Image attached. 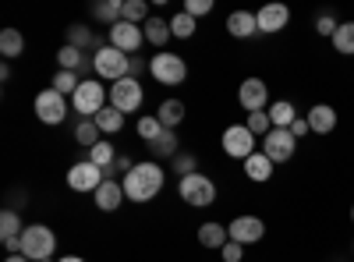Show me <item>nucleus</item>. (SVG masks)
Returning <instances> with one entry per match:
<instances>
[{
    "label": "nucleus",
    "mask_w": 354,
    "mask_h": 262,
    "mask_svg": "<svg viewBox=\"0 0 354 262\" xmlns=\"http://www.w3.org/2000/svg\"><path fill=\"white\" fill-rule=\"evenodd\" d=\"M163 181H167V170H163L160 163H153V160L135 163L124 178H121L124 195H128L131 202H153V198L163 191Z\"/></svg>",
    "instance_id": "f257e3e1"
},
{
    "label": "nucleus",
    "mask_w": 354,
    "mask_h": 262,
    "mask_svg": "<svg viewBox=\"0 0 354 262\" xmlns=\"http://www.w3.org/2000/svg\"><path fill=\"white\" fill-rule=\"evenodd\" d=\"M93 71H96L100 78H106V82H121V78L131 75V57L121 53L117 46H110V43H103V46L93 53Z\"/></svg>",
    "instance_id": "f03ea898"
},
{
    "label": "nucleus",
    "mask_w": 354,
    "mask_h": 262,
    "mask_svg": "<svg viewBox=\"0 0 354 262\" xmlns=\"http://www.w3.org/2000/svg\"><path fill=\"white\" fill-rule=\"evenodd\" d=\"M57 252V234L46 227V223H28L25 234H21V255L32 259V262H43Z\"/></svg>",
    "instance_id": "7ed1b4c3"
},
{
    "label": "nucleus",
    "mask_w": 354,
    "mask_h": 262,
    "mask_svg": "<svg viewBox=\"0 0 354 262\" xmlns=\"http://www.w3.org/2000/svg\"><path fill=\"white\" fill-rule=\"evenodd\" d=\"M71 106H75V113H82V121H93L106 106V85L96 82V78H85L78 85V93L71 96Z\"/></svg>",
    "instance_id": "20e7f679"
},
{
    "label": "nucleus",
    "mask_w": 354,
    "mask_h": 262,
    "mask_svg": "<svg viewBox=\"0 0 354 262\" xmlns=\"http://www.w3.org/2000/svg\"><path fill=\"white\" fill-rule=\"evenodd\" d=\"M177 191H181V198L188 202V206L202 209V206H213L216 202V185L213 178H205V174H188V178H181V185H177Z\"/></svg>",
    "instance_id": "39448f33"
},
{
    "label": "nucleus",
    "mask_w": 354,
    "mask_h": 262,
    "mask_svg": "<svg viewBox=\"0 0 354 262\" xmlns=\"http://www.w3.org/2000/svg\"><path fill=\"white\" fill-rule=\"evenodd\" d=\"M149 75L160 82V85H181L188 78V64H185V57L181 53H156L153 61H149Z\"/></svg>",
    "instance_id": "423d86ee"
},
{
    "label": "nucleus",
    "mask_w": 354,
    "mask_h": 262,
    "mask_svg": "<svg viewBox=\"0 0 354 262\" xmlns=\"http://www.w3.org/2000/svg\"><path fill=\"white\" fill-rule=\"evenodd\" d=\"M145 103V89L138 85V78H121V82H113L110 85V106H117L121 113H135L138 106Z\"/></svg>",
    "instance_id": "0eeeda50"
},
{
    "label": "nucleus",
    "mask_w": 354,
    "mask_h": 262,
    "mask_svg": "<svg viewBox=\"0 0 354 262\" xmlns=\"http://www.w3.org/2000/svg\"><path fill=\"white\" fill-rule=\"evenodd\" d=\"M103 181H106V170H100L93 160H78L68 170V188L71 191H96Z\"/></svg>",
    "instance_id": "6e6552de"
},
{
    "label": "nucleus",
    "mask_w": 354,
    "mask_h": 262,
    "mask_svg": "<svg viewBox=\"0 0 354 262\" xmlns=\"http://www.w3.org/2000/svg\"><path fill=\"white\" fill-rule=\"evenodd\" d=\"M220 142H223V153L234 160H248L255 153V135L248 131V124H230Z\"/></svg>",
    "instance_id": "1a4fd4ad"
},
{
    "label": "nucleus",
    "mask_w": 354,
    "mask_h": 262,
    "mask_svg": "<svg viewBox=\"0 0 354 262\" xmlns=\"http://www.w3.org/2000/svg\"><path fill=\"white\" fill-rule=\"evenodd\" d=\"M36 118L43 124H61L68 118V96H61L57 89H43L36 96Z\"/></svg>",
    "instance_id": "9d476101"
},
{
    "label": "nucleus",
    "mask_w": 354,
    "mask_h": 262,
    "mask_svg": "<svg viewBox=\"0 0 354 262\" xmlns=\"http://www.w3.org/2000/svg\"><path fill=\"white\" fill-rule=\"evenodd\" d=\"M238 103H241L248 113L270 110V85H266L262 78H245V82L238 85Z\"/></svg>",
    "instance_id": "9b49d317"
},
{
    "label": "nucleus",
    "mask_w": 354,
    "mask_h": 262,
    "mask_svg": "<svg viewBox=\"0 0 354 262\" xmlns=\"http://www.w3.org/2000/svg\"><path fill=\"white\" fill-rule=\"evenodd\" d=\"M294 149H298V138H294L287 128H273L270 135L262 138V153L270 156L273 163H287L294 156Z\"/></svg>",
    "instance_id": "f8f14e48"
},
{
    "label": "nucleus",
    "mask_w": 354,
    "mask_h": 262,
    "mask_svg": "<svg viewBox=\"0 0 354 262\" xmlns=\"http://www.w3.org/2000/svg\"><path fill=\"white\" fill-rule=\"evenodd\" d=\"M106 36H110V46H117L121 53H138V46L145 43V32H142V25H131V21H117L106 28Z\"/></svg>",
    "instance_id": "ddd939ff"
},
{
    "label": "nucleus",
    "mask_w": 354,
    "mask_h": 262,
    "mask_svg": "<svg viewBox=\"0 0 354 262\" xmlns=\"http://www.w3.org/2000/svg\"><path fill=\"white\" fill-rule=\"evenodd\" d=\"M227 230H230V241H238V245H245V248L266 238V223H262L259 216H238V220L227 223Z\"/></svg>",
    "instance_id": "4468645a"
},
{
    "label": "nucleus",
    "mask_w": 354,
    "mask_h": 262,
    "mask_svg": "<svg viewBox=\"0 0 354 262\" xmlns=\"http://www.w3.org/2000/svg\"><path fill=\"white\" fill-rule=\"evenodd\" d=\"M255 18H259V32L277 36V32H283L287 21H290V8L287 4H266V8L255 11Z\"/></svg>",
    "instance_id": "2eb2a0df"
},
{
    "label": "nucleus",
    "mask_w": 354,
    "mask_h": 262,
    "mask_svg": "<svg viewBox=\"0 0 354 262\" xmlns=\"http://www.w3.org/2000/svg\"><path fill=\"white\" fill-rule=\"evenodd\" d=\"M128 195H124V185L121 181H113V178H106L96 191H93V202H96V209H103V213H113L117 206H121Z\"/></svg>",
    "instance_id": "dca6fc26"
},
{
    "label": "nucleus",
    "mask_w": 354,
    "mask_h": 262,
    "mask_svg": "<svg viewBox=\"0 0 354 262\" xmlns=\"http://www.w3.org/2000/svg\"><path fill=\"white\" fill-rule=\"evenodd\" d=\"M305 118H308V128L315 131V135H330L333 128H337V110L330 106V103H315L308 113H305Z\"/></svg>",
    "instance_id": "f3484780"
},
{
    "label": "nucleus",
    "mask_w": 354,
    "mask_h": 262,
    "mask_svg": "<svg viewBox=\"0 0 354 262\" xmlns=\"http://www.w3.org/2000/svg\"><path fill=\"white\" fill-rule=\"evenodd\" d=\"M227 32H230L234 39H252V36L259 32V18H255L252 11H234V15L227 18Z\"/></svg>",
    "instance_id": "a211bd4d"
},
{
    "label": "nucleus",
    "mask_w": 354,
    "mask_h": 262,
    "mask_svg": "<svg viewBox=\"0 0 354 262\" xmlns=\"http://www.w3.org/2000/svg\"><path fill=\"white\" fill-rule=\"evenodd\" d=\"M227 241H230V230H227L223 223H202V227H198V245H202V248L223 252Z\"/></svg>",
    "instance_id": "6ab92c4d"
},
{
    "label": "nucleus",
    "mask_w": 354,
    "mask_h": 262,
    "mask_svg": "<svg viewBox=\"0 0 354 262\" xmlns=\"http://www.w3.org/2000/svg\"><path fill=\"white\" fill-rule=\"evenodd\" d=\"M273 170H277V163L266 156V153H252L248 160H245V174H248V181H270L273 178Z\"/></svg>",
    "instance_id": "aec40b11"
},
{
    "label": "nucleus",
    "mask_w": 354,
    "mask_h": 262,
    "mask_svg": "<svg viewBox=\"0 0 354 262\" xmlns=\"http://www.w3.org/2000/svg\"><path fill=\"white\" fill-rule=\"evenodd\" d=\"M57 64H61V71H88V68H93V61H85V50H75V46H61V50H57Z\"/></svg>",
    "instance_id": "412c9836"
},
{
    "label": "nucleus",
    "mask_w": 354,
    "mask_h": 262,
    "mask_svg": "<svg viewBox=\"0 0 354 262\" xmlns=\"http://www.w3.org/2000/svg\"><path fill=\"white\" fill-rule=\"evenodd\" d=\"M142 32H145V43H153L160 53H163V46L170 43V21H163V18H149V21H145L142 25Z\"/></svg>",
    "instance_id": "4be33fe9"
},
{
    "label": "nucleus",
    "mask_w": 354,
    "mask_h": 262,
    "mask_svg": "<svg viewBox=\"0 0 354 262\" xmlns=\"http://www.w3.org/2000/svg\"><path fill=\"white\" fill-rule=\"evenodd\" d=\"M156 118H160V124H163V128H170V131H174L177 124L185 121V103H181V100H163V103H160V110H156Z\"/></svg>",
    "instance_id": "5701e85b"
},
{
    "label": "nucleus",
    "mask_w": 354,
    "mask_h": 262,
    "mask_svg": "<svg viewBox=\"0 0 354 262\" xmlns=\"http://www.w3.org/2000/svg\"><path fill=\"white\" fill-rule=\"evenodd\" d=\"M93 121H96V128H100L103 135H117V131L124 128V113L117 110V106H103Z\"/></svg>",
    "instance_id": "b1692460"
},
{
    "label": "nucleus",
    "mask_w": 354,
    "mask_h": 262,
    "mask_svg": "<svg viewBox=\"0 0 354 262\" xmlns=\"http://www.w3.org/2000/svg\"><path fill=\"white\" fill-rule=\"evenodd\" d=\"M0 53H4V61H15V57L25 53V36L18 28H4L0 32Z\"/></svg>",
    "instance_id": "393cba45"
},
{
    "label": "nucleus",
    "mask_w": 354,
    "mask_h": 262,
    "mask_svg": "<svg viewBox=\"0 0 354 262\" xmlns=\"http://www.w3.org/2000/svg\"><path fill=\"white\" fill-rule=\"evenodd\" d=\"M270 121H273V128H290L294 124V118H298V110H294V103L290 100H277V103H270Z\"/></svg>",
    "instance_id": "a878e982"
},
{
    "label": "nucleus",
    "mask_w": 354,
    "mask_h": 262,
    "mask_svg": "<svg viewBox=\"0 0 354 262\" xmlns=\"http://www.w3.org/2000/svg\"><path fill=\"white\" fill-rule=\"evenodd\" d=\"M177 131H170V128H163V135L156 138V142H149V153L153 156H163V160H174L177 156Z\"/></svg>",
    "instance_id": "bb28decb"
},
{
    "label": "nucleus",
    "mask_w": 354,
    "mask_h": 262,
    "mask_svg": "<svg viewBox=\"0 0 354 262\" xmlns=\"http://www.w3.org/2000/svg\"><path fill=\"white\" fill-rule=\"evenodd\" d=\"M333 50L344 57H354V21H340V28L333 32Z\"/></svg>",
    "instance_id": "cd10ccee"
},
{
    "label": "nucleus",
    "mask_w": 354,
    "mask_h": 262,
    "mask_svg": "<svg viewBox=\"0 0 354 262\" xmlns=\"http://www.w3.org/2000/svg\"><path fill=\"white\" fill-rule=\"evenodd\" d=\"M153 15H149V4L145 0H124V11H121V21H131V25H145Z\"/></svg>",
    "instance_id": "c85d7f7f"
},
{
    "label": "nucleus",
    "mask_w": 354,
    "mask_h": 262,
    "mask_svg": "<svg viewBox=\"0 0 354 262\" xmlns=\"http://www.w3.org/2000/svg\"><path fill=\"white\" fill-rule=\"evenodd\" d=\"M25 234V227H21V216L15 209H4L0 213V241H8V238H21Z\"/></svg>",
    "instance_id": "c756f323"
},
{
    "label": "nucleus",
    "mask_w": 354,
    "mask_h": 262,
    "mask_svg": "<svg viewBox=\"0 0 354 262\" xmlns=\"http://www.w3.org/2000/svg\"><path fill=\"white\" fill-rule=\"evenodd\" d=\"M170 32H174L177 39H192V36H195V18H192L188 11H177V15L170 18Z\"/></svg>",
    "instance_id": "7c9ffc66"
},
{
    "label": "nucleus",
    "mask_w": 354,
    "mask_h": 262,
    "mask_svg": "<svg viewBox=\"0 0 354 262\" xmlns=\"http://www.w3.org/2000/svg\"><path fill=\"white\" fill-rule=\"evenodd\" d=\"M100 128H96V121H78V128H75V142L78 145H85V149H93V145H100Z\"/></svg>",
    "instance_id": "2f4dec72"
},
{
    "label": "nucleus",
    "mask_w": 354,
    "mask_h": 262,
    "mask_svg": "<svg viewBox=\"0 0 354 262\" xmlns=\"http://www.w3.org/2000/svg\"><path fill=\"white\" fill-rule=\"evenodd\" d=\"M68 46H75V50H88V46H96V50H100L96 36L88 32L85 25H71V28H68Z\"/></svg>",
    "instance_id": "473e14b6"
},
{
    "label": "nucleus",
    "mask_w": 354,
    "mask_h": 262,
    "mask_svg": "<svg viewBox=\"0 0 354 262\" xmlns=\"http://www.w3.org/2000/svg\"><path fill=\"white\" fill-rule=\"evenodd\" d=\"M88 160H93L100 170H110V167L117 163V153H113L110 142H100V145H93V149H88Z\"/></svg>",
    "instance_id": "72a5a7b5"
},
{
    "label": "nucleus",
    "mask_w": 354,
    "mask_h": 262,
    "mask_svg": "<svg viewBox=\"0 0 354 262\" xmlns=\"http://www.w3.org/2000/svg\"><path fill=\"white\" fill-rule=\"evenodd\" d=\"M121 11H124V0H106V4H96V8H93V15H96L100 21H106V25L121 21Z\"/></svg>",
    "instance_id": "f704fd0d"
},
{
    "label": "nucleus",
    "mask_w": 354,
    "mask_h": 262,
    "mask_svg": "<svg viewBox=\"0 0 354 262\" xmlns=\"http://www.w3.org/2000/svg\"><path fill=\"white\" fill-rule=\"evenodd\" d=\"M78 85H82V82H78V75H75V71H57L50 89H57L61 96H75V93H78Z\"/></svg>",
    "instance_id": "c9c22d12"
},
{
    "label": "nucleus",
    "mask_w": 354,
    "mask_h": 262,
    "mask_svg": "<svg viewBox=\"0 0 354 262\" xmlns=\"http://www.w3.org/2000/svg\"><path fill=\"white\" fill-rule=\"evenodd\" d=\"M245 124H248V131H252L255 138H266V135L273 131V121H270V113H266V110H262V113H248Z\"/></svg>",
    "instance_id": "e433bc0d"
},
{
    "label": "nucleus",
    "mask_w": 354,
    "mask_h": 262,
    "mask_svg": "<svg viewBox=\"0 0 354 262\" xmlns=\"http://www.w3.org/2000/svg\"><path fill=\"white\" fill-rule=\"evenodd\" d=\"M160 135H163V124H160L156 113H149V118H142V121H138V138H145V142H156Z\"/></svg>",
    "instance_id": "4c0bfd02"
},
{
    "label": "nucleus",
    "mask_w": 354,
    "mask_h": 262,
    "mask_svg": "<svg viewBox=\"0 0 354 262\" xmlns=\"http://www.w3.org/2000/svg\"><path fill=\"white\" fill-rule=\"evenodd\" d=\"M337 28H340V21L330 15V11H322L319 18H315V32L319 36H326V39H333V32H337Z\"/></svg>",
    "instance_id": "58836bf2"
},
{
    "label": "nucleus",
    "mask_w": 354,
    "mask_h": 262,
    "mask_svg": "<svg viewBox=\"0 0 354 262\" xmlns=\"http://www.w3.org/2000/svg\"><path fill=\"white\" fill-rule=\"evenodd\" d=\"M170 167L181 174V178H188V174H195V156H188V153H177L174 160H170Z\"/></svg>",
    "instance_id": "ea45409f"
},
{
    "label": "nucleus",
    "mask_w": 354,
    "mask_h": 262,
    "mask_svg": "<svg viewBox=\"0 0 354 262\" xmlns=\"http://www.w3.org/2000/svg\"><path fill=\"white\" fill-rule=\"evenodd\" d=\"M220 259H223V262H241V259H245V245L227 241V245H223V252H220Z\"/></svg>",
    "instance_id": "a19ab883"
},
{
    "label": "nucleus",
    "mask_w": 354,
    "mask_h": 262,
    "mask_svg": "<svg viewBox=\"0 0 354 262\" xmlns=\"http://www.w3.org/2000/svg\"><path fill=\"white\" fill-rule=\"evenodd\" d=\"M185 11H188L192 18H202V15H209V11H213V0H188Z\"/></svg>",
    "instance_id": "79ce46f5"
},
{
    "label": "nucleus",
    "mask_w": 354,
    "mask_h": 262,
    "mask_svg": "<svg viewBox=\"0 0 354 262\" xmlns=\"http://www.w3.org/2000/svg\"><path fill=\"white\" fill-rule=\"evenodd\" d=\"M287 131H290L294 138H305V135L312 131V128H308V118H301V113H298V118H294V124H290Z\"/></svg>",
    "instance_id": "37998d69"
},
{
    "label": "nucleus",
    "mask_w": 354,
    "mask_h": 262,
    "mask_svg": "<svg viewBox=\"0 0 354 262\" xmlns=\"http://www.w3.org/2000/svg\"><path fill=\"white\" fill-rule=\"evenodd\" d=\"M142 71H149V64H142L138 57H131V78H138Z\"/></svg>",
    "instance_id": "c03bdc74"
},
{
    "label": "nucleus",
    "mask_w": 354,
    "mask_h": 262,
    "mask_svg": "<svg viewBox=\"0 0 354 262\" xmlns=\"http://www.w3.org/2000/svg\"><path fill=\"white\" fill-rule=\"evenodd\" d=\"M57 262H85L82 255H64V259H57Z\"/></svg>",
    "instance_id": "a18cd8bd"
},
{
    "label": "nucleus",
    "mask_w": 354,
    "mask_h": 262,
    "mask_svg": "<svg viewBox=\"0 0 354 262\" xmlns=\"http://www.w3.org/2000/svg\"><path fill=\"white\" fill-rule=\"evenodd\" d=\"M4 262H32V259H25V255H8Z\"/></svg>",
    "instance_id": "49530a36"
},
{
    "label": "nucleus",
    "mask_w": 354,
    "mask_h": 262,
    "mask_svg": "<svg viewBox=\"0 0 354 262\" xmlns=\"http://www.w3.org/2000/svg\"><path fill=\"white\" fill-rule=\"evenodd\" d=\"M351 220H354V206H351Z\"/></svg>",
    "instance_id": "de8ad7c7"
},
{
    "label": "nucleus",
    "mask_w": 354,
    "mask_h": 262,
    "mask_svg": "<svg viewBox=\"0 0 354 262\" xmlns=\"http://www.w3.org/2000/svg\"><path fill=\"white\" fill-rule=\"evenodd\" d=\"M43 262H53V259H43Z\"/></svg>",
    "instance_id": "09e8293b"
}]
</instances>
